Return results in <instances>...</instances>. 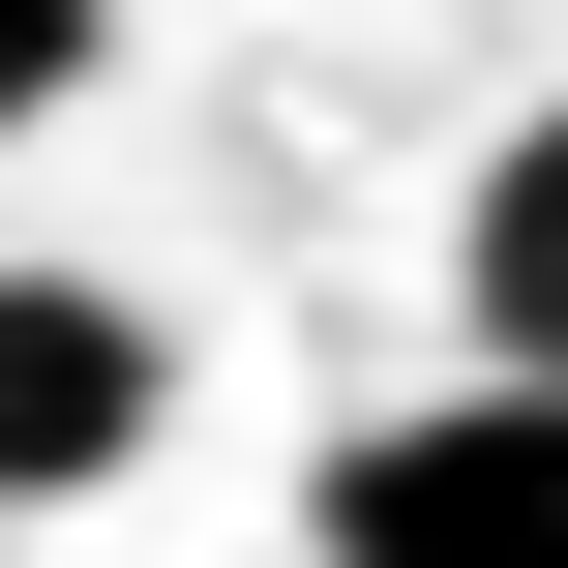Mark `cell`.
Masks as SVG:
<instances>
[{
  "instance_id": "6da1fadb",
  "label": "cell",
  "mask_w": 568,
  "mask_h": 568,
  "mask_svg": "<svg viewBox=\"0 0 568 568\" xmlns=\"http://www.w3.org/2000/svg\"><path fill=\"white\" fill-rule=\"evenodd\" d=\"M300 568H568V389L479 359V389L359 419V449L300 479Z\"/></svg>"
},
{
  "instance_id": "7a4b0ae2",
  "label": "cell",
  "mask_w": 568,
  "mask_h": 568,
  "mask_svg": "<svg viewBox=\"0 0 568 568\" xmlns=\"http://www.w3.org/2000/svg\"><path fill=\"white\" fill-rule=\"evenodd\" d=\"M180 419V329L120 270H0V509H120Z\"/></svg>"
},
{
  "instance_id": "3957f363",
  "label": "cell",
  "mask_w": 568,
  "mask_h": 568,
  "mask_svg": "<svg viewBox=\"0 0 568 568\" xmlns=\"http://www.w3.org/2000/svg\"><path fill=\"white\" fill-rule=\"evenodd\" d=\"M449 300H479V359H539V389H568V90L449 180Z\"/></svg>"
},
{
  "instance_id": "277c9868",
  "label": "cell",
  "mask_w": 568,
  "mask_h": 568,
  "mask_svg": "<svg viewBox=\"0 0 568 568\" xmlns=\"http://www.w3.org/2000/svg\"><path fill=\"white\" fill-rule=\"evenodd\" d=\"M90 30H120V0H0V150H30V120L90 90Z\"/></svg>"
}]
</instances>
